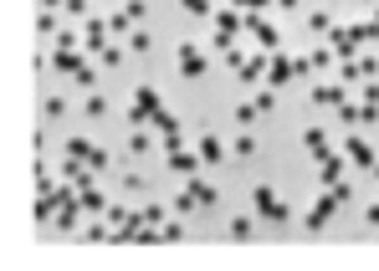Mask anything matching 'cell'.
Instances as JSON below:
<instances>
[{"label":"cell","instance_id":"34","mask_svg":"<svg viewBox=\"0 0 379 271\" xmlns=\"http://www.w3.org/2000/svg\"><path fill=\"white\" fill-rule=\"evenodd\" d=\"M236 123H241V128L256 123V102H241V108H236Z\"/></svg>","mask_w":379,"mask_h":271},{"label":"cell","instance_id":"36","mask_svg":"<svg viewBox=\"0 0 379 271\" xmlns=\"http://www.w3.org/2000/svg\"><path fill=\"white\" fill-rule=\"evenodd\" d=\"M272 108H277V97H272V87H261L256 93V113H272Z\"/></svg>","mask_w":379,"mask_h":271},{"label":"cell","instance_id":"13","mask_svg":"<svg viewBox=\"0 0 379 271\" xmlns=\"http://www.w3.org/2000/svg\"><path fill=\"white\" fill-rule=\"evenodd\" d=\"M77 205H82V215H108V195H103V189H77Z\"/></svg>","mask_w":379,"mask_h":271},{"label":"cell","instance_id":"23","mask_svg":"<svg viewBox=\"0 0 379 271\" xmlns=\"http://www.w3.org/2000/svg\"><path fill=\"white\" fill-rule=\"evenodd\" d=\"M77 215H82V205L72 200V205H62V210H57V221H51V225H57V230H72V225H77Z\"/></svg>","mask_w":379,"mask_h":271},{"label":"cell","instance_id":"42","mask_svg":"<svg viewBox=\"0 0 379 271\" xmlns=\"http://www.w3.org/2000/svg\"><path fill=\"white\" fill-rule=\"evenodd\" d=\"M277 6H287V10H297V0H277Z\"/></svg>","mask_w":379,"mask_h":271},{"label":"cell","instance_id":"44","mask_svg":"<svg viewBox=\"0 0 379 271\" xmlns=\"http://www.w3.org/2000/svg\"><path fill=\"white\" fill-rule=\"evenodd\" d=\"M369 6H379V0H369Z\"/></svg>","mask_w":379,"mask_h":271},{"label":"cell","instance_id":"19","mask_svg":"<svg viewBox=\"0 0 379 271\" xmlns=\"http://www.w3.org/2000/svg\"><path fill=\"white\" fill-rule=\"evenodd\" d=\"M200 159H205V164H220V159H226V144H220L215 133H205V138H200Z\"/></svg>","mask_w":379,"mask_h":271},{"label":"cell","instance_id":"24","mask_svg":"<svg viewBox=\"0 0 379 271\" xmlns=\"http://www.w3.org/2000/svg\"><path fill=\"white\" fill-rule=\"evenodd\" d=\"M159 241H164V246H179V241H185V225H179V221H164V225H159Z\"/></svg>","mask_w":379,"mask_h":271},{"label":"cell","instance_id":"28","mask_svg":"<svg viewBox=\"0 0 379 271\" xmlns=\"http://www.w3.org/2000/svg\"><path fill=\"white\" fill-rule=\"evenodd\" d=\"M308 26H312V31H323V36H328V31H333V16H328V10H312V16H308Z\"/></svg>","mask_w":379,"mask_h":271},{"label":"cell","instance_id":"25","mask_svg":"<svg viewBox=\"0 0 379 271\" xmlns=\"http://www.w3.org/2000/svg\"><path fill=\"white\" fill-rule=\"evenodd\" d=\"M175 215H190V210H200V200H195V189H185V195H175V205H169Z\"/></svg>","mask_w":379,"mask_h":271},{"label":"cell","instance_id":"16","mask_svg":"<svg viewBox=\"0 0 379 271\" xmlns=\"http://www.w3.org/2000/svg\"><path fill=\"white\" fill-rule=\"evenodd\" d=\"M338 149H344V159H354V164H364V169H369V164L379 159V153H374L369 144H359V138H344V144H338Z\"/></svg>","mask_w":379,"mask_h":271},{"label":"cell","instance_id":"8","mask_svg":"<svg viewBox=\"0 0 379 271\" xmlns=\"http://www.w3.org/2000/svg\"><path fill=\"white\" fill-rule=\"evenodd\" d=\"M328 51H333V57H344V62H354V51H359L354 31H349V26H333V31H328Z\"/></svg>","mask_w":379,"mask_h":271},{"label":"cell","instance_id":"39","mask_svg":"<svg viewBox=\"0 0 379 271\" xmlns=\"http://www.w3.org/2000/svg\"><path fill=\"white\" fill-rule=\"evenodd\" d=\"M62 10H72V16H93V10H87V0H67Z\"/></svg>","mask_w":379,"mask_h":271},{"label":"cell","instance_id":"18","mask_svg":"<svg viewBox=\"0 0 379 271\" xmlns=\"http://www.w3.org/2000/svg\"><path fill=\"white\" fill-rule=\"evenodd\" d=\"M312 102H323V108H338V102H344V82H323V87H312Z\"/></svg>","mask_w":379,"mask_h":271},{"label":"cell","instance_id":"27","mask_svg":"<svg viewBox=\"0 0 379 271\" xmlns=\"http://www.w3.org/2000/svg\"><path fill=\"white\" fill-rule=\"evenodd\" d=\"M231 153H236V159H256V138H252V133H241V138H236V149H231Z\"/></svg>","mask_w":379,"mask_h":271},{"label":"cell","instance_id":"15","mask_svg":"<svg viewBox=\"0 0 379 271\" xmlns=\"http://www.w3.org/2000/svg\"><path fill=\"white\" fill-rule=\"evenodd\" d=\"M211 21H215V31H231V36H236V31H241V26H246V16H241V10H236V6H220V10H215V16H211Z\"/></svg>","mask_w":379,"mask_h":271},{"label":"cell","instance_id":"31","mask_svg":"<svg viewBox=\"0 0 379 271\" xmlns=\"http://www.w3.org/2000/svg\"><path fill=\"white\" fill-rule=\"evenodd\" d=\"M231 6H236L241 16H261V6H272V0H231Z\"/></svg>","mask_w":379,"mask_h":271},{"label":"cell","instance_id":"41","mask_svg":"<svg viewBox=\"0 0 379 271\" xmlns=\"http://www.w3.org/2000/svg\"><path fill=\"white\" fill-rule=\"evenodd\" d=\"M364 221H369V225L379 230V205H369V210H364Z\"/></svg>","mask_w":379,"mask_h":271},{"label":"cell","instance_id":"43","mask_svg":"<svg viewBox=\"0 0 379 271\" xmlns=\"http://www.w3.org/2000/svg\"><path fill=\"white\" fill-rule=\"evenodd\" d=\"M369 174H374V179H379V159H374V164H369Z\"/></svg>","mask_w":379,"mask_h":271},{"label":"cell","instance_id":"12","mask_svg":"<svg viewBox=\"0 0 379 271\" xmlns=\"http://www.w3.org/2000/svg\"><path fill=\"white\" fill-rule=\"evenodd\" d=\"M149 128H154V133H164V144H169V149L179 144V118H175L169 108H159V113H154V118H149Z\"/></svg>","mask_w":379,"mask_h":271},{"label":"cell","instance_id":"5","mask_svg":"<svg viewBox=\"0 0 379 271\" xmlns=\"http://www.w3.org/2000/svg\"><path fill=\"white\" fill-rule=\"evenodd\" d=\"M267 67H272V51H261V46H256L252 57H246V67H241L236 77H241L246 87H256V82H267Z\"/></svg>","mask_w":379,"mask_h":271},{"label":"cell","instance_id":"17","mask_svg":"<svg viewBox=\"0 0 379 271\" xmlns=\"http://www.w3.org/2000/svg\"><path fill=\"white\" fill-rule=\"evenodd\" d=\"M303 149H308V153H318V159H323V153H328V133H323L318 123H312V128H303Z\"/></svg>","mask_w":379,"mask_h":271},{"label":"cell","instance_id":"1","mask_svg":"<svg viewBox=\"0 0 379 271\" xmlns=\"http://www.w3.org/2000/svg\"><path fill=\"white\" fill-rule=\"evenodd\" d=\"M252 210L261 215V221H272V225L292 221V210H287V205H282V195H277V189H272V185H256V189H252Z\"/></svg>","mask_w":379,"mask_h":271},{"label":"cell","instance_id":"2","mask_svg":"<svg viewBox=\"0 0 379 271\" xmlns=\"http://www.w3.org/2000/svg\"><path fill=\"white\" fill-rule=\"evenodd\" d=\"M175 62H179V77H185V82H200L205 77V57H200L195 41H175Z\"/></svg>","mask_w":379,"mask_h":271},{"label":"cell","instance_id":"35","mask_svg":"<svg viewBox=\"0 0 379 271\" xmlns=\"http://www.w3.org/2000/svg\"><path fill=\"white\" fill-rule=\"evenodd\" d=\"M359 77H364L359 62H344V67H338V82H359Z\"/></svg>","mask_w":379,"mask_h":271},{"label":"cell","instance_id":"11","mask_svg":"<svg viewBox=\"0 0 379 271\" xmlns=\"http://www.w3.org/2000/svg\"><path fill=\"white\" fill-rule=\"evenodd\" d=\"M318 164H323V169H318V179H323V189H333L338 179H344V149H338V153L328 149V153H323Z\"/></svg>","mask_w":379,"mask_h":271},{"label":"cell","instance_id":"6","mask_svg":"<svg viewBox=\"0 0 379 271\" xmlns=\"http://www.w3.org/2000/svg\"><path fill=\"white\" fill-rule=\"evenodd\" d=\"M246 31L256 36V46H261V51H277V46H282L277 26H272V21H261V16H246Z\"/></svg>","mask_w":379,"mask_h":271},{"label":"cell","instance_id":"14","mask_svg":"<svg viewBox=\"0 0 379 271\" xmlns=\"http://www.w3.org/2000/svg\"><path fill=\"white\" fill-rule=\"evenodd\" d=\"M57 210H62V205H57V195L46 189V195H36V205H31V221L46 225V221H57Z\"/></svg>","mask_w":379,"mask_h":271},{"label":"cell","instance_id":"40","mask_svg":"<svg viewBox=\"0 0 379 271\" xmlns=\"http://www.w3.org/2000/svg\"><path fill=\"white\" fill-rule=\"evenodd\" d=\"M364 102H374V108H379V82H364Z\"/></svg>","mask_w":379,"mask_h":271},{"label":"cell","instance_id":"3","mask_svg":"<svg viewBox=\"0 0 379 271\" xmlns=\"http://www.w3.org/2000/svg\"><path fill=\"white\" fill-rule=\"evenodd\" d=\"M154 113H159V93H154V87H149V82H143V87H139V93H134V108H128V123H134V128H139V123H149V118H154Z\"/></svg>","mask_w":379,"mask_h":271},{"label":"cell","instance_id":"37","mask_svg":"<svg viewBox=\"0 0 379 271\" xmlns=\"http://www.w3.org/2000/svg\"><path fill=\"white\" fill-rule=\"evenodd\" d=\"M128 46H134V51H139V57H143V51H149V46H154V36H149V31H134V41H128Z\"/></svg>","mask_w":379,"mask_h":271},{"label":"cell","instance_id":"4","mask_svg":"<svg viewBox=\"0 0 379 271\" xmlns=\"http://www.w3.org/2000/svg\"><path fill=\"white\" fill-rule=\"evenodd\" d=\"M338 205H344V200H338L333 189H323V200H318V205H312V210L303 215V225H308V230H323V225L333 221V210H338Z\"/></svg>","mask_w":379,"mask_h":271},{"label":"cell","instance_id":"7","mask_svg":"<svg viewBox=\"0 0 379 271\" xmlns=\"http://www.w3.org/2000/svg\"><path fill=\"white\" fill-rule=\"evenodd\" d=\"M103 46H108V21L87 16V26H82V51H87V57H98Z\"/></svg>","mask_w":379,"mask_h":271},{"label":"cell","instance_id":"26","mask_svg":"<svg viewBox=\"0 0 379 271\" xmlns=\"http://www.w3.org/2000/svg\"><path fill=\"white\" fill-rule=\"evenodd\" d=\"M143 225H164V215H169V205H143Z\"/></svg>","mask_w":379,"mask_h":271},{"label":"cell","instance_id":"21","mask_svg":"<svg viewBox=\"0 0 379 271\" xmlns=\"http://www.w3.org/2000/svg\"><path fill=\"white\" fill-rule=\"evenodd\" d=\"M36 36H62V26H57V10H46V6H42V16H36Z\"/></svg>","mask_w":379,"mask_h":271},{"label":"cell","instance_id":"29","mask_svg":"<svg viewBox=\"0 0 379 271\" xmlns=\"http://www.w3.org/2000/svg\"><path fill=\"white\" fill-rule=\"evenodd\" d=\"M98 62H103V67H118V62H123V46H113V41H108V46L98 51Z\"/></svg>","mask_w":379,"mask_h":271},{"label":"cell","instance_id":"9","mask_svg":"<svg viewBox=\"0 0 379 271\" xmlns=\"http://www.w3.org/2000/svg\"><path fill=\"white\" fill-rule=\"evenodd\" d=\"M51 67L67 72V77H77V72L87 67V62H82V51H77V46H57V51H51Z\"/></svg>","mask_w":379,"mask_h":271},{"label":"cell","instance_id":"22","mask_svg":"<svg viewBox=\"0 0 379 271\" xmlns=\"http://www.w3.org/2000/svg\"><path fill=\"white\" fill-rule=\"evenodd\" d=\"M190 189H195V200H200V205H220V189L205 185V179H190Z\"/></svg>","mask_w":379,"mask_h":271},{"label":"cell","instance_id":"33","mask_svg":"<svg viewBox=\"0 0 379 271\" xmlns=\"http://www.w3.org/2000/svg\"><path fill=\"white\" fill-rule=\"evenodd\" d=\"M128 153H149V133H139V128H134V133H128Z\"/></svg>","mask_w":379,"mask_h":271},{"label":"cell","instance_id":"38","mask_svg":"<svg viewBox=\"0 0 379 271\" xmlns=\"http://www.w3.org/2000/svg\"><path fill=\"white\" fill-rule=\"evenodd\" d=\"M42 113H46V118H62V113H67V102H62V97H46Z\"/></svg>","mask_w":379,"mask_h":271},{"label":"cell","instance_id":"30","mask_svg":"<svg viewBox=\"0 0 379 271\" xmlns=\"http://www.w3.org/2000/svg\"><path fill=\"white\" fill-rule=\"evenodd\" d=\"M179 6H185L190 16H215V6H211V0H179Z\"/></svg>","mask_w":379,"mask_h":271},{"label":"cell","instance_id":"20","mask_svg":"<svg viewBox=\"0 0 379 271\" xmlns=\"http://www.w3.org/2000/svg\"><path fill=\"white\" fill-rule=\"evenodd\" d=\"M226 230H231V241H252V236H256V221H252V215H236Z\"/></svg>","mask_w":379,"mask_h":271},{"label":"cell","instance_id":"32","mask_svg":"<svg viewBox=\"0 0 379 271\" xmlns=\"http://www.w3.org/2000/svg\"><path fill=\"white\" fill-rule=\"evenodd\" d=\"M103 113H108V102H103L98 93H87V123H93V118H103Z\"/></svg>","mask_w":379,"mask_h":271},{"label":"cell","instance_id":"10","mask_svg":"<svg viewBox=\"0 0 379 271\" xmlns=\"http://www.w3.org/2000/svg\"><path fill=\"white\" fill-rule=\"evenodd\" d=\"M200 164H205L200 153H190V149H179V144L169 149V169H175V174H185V179H195V169H200Z\"/></svg>","mask_w":379,"mask_h":271}]
</instances>
